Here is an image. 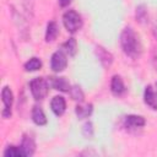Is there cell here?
<instances>
[{
  "mask_svg": "<svg viewBox=\"0 0 157 157\" xmlns=\"http://www.w3.org/2000/svg\"><path fill=\"white\" fill-rule=\"evenodd\" d=\"M120 45L123 52L132 59L139 58L142 53L141 40L131 27H126L123 29L120 34Z\"/></svg>",
  "mask_w": 157,
  "mask_h": 157,
  "instance_id": "cell-1",
  "label": "cell"
},
{
  "mask_svg": "<svg viewBox=\"0 0 157 157\" xmlns=\"http://www.w3.org/2000/svg\"><path fill=\"white\" fill-rule=\"evenodd\" d=\"M63 23L67 32L75 33L82 27V18L75 10H69L63 15Z\"/></svg>",
  "mask_w": 157,
  "mask_h": 157,
  "instance_id": "cell-2",
  "label": "cell"
},
{
  "mask_svg": "<svg viewBox=\"0 0 157 157\" xmlns=\"http://www.w3.org/2000/svg\"><path fill=\"white\" fill-rule=\"evenodd\" d=\"M29 88L33 98L36 101H40L48 94L49 82L43 77H36L29 82Z\"/></svg>",
  "mask_w": 157,
  "mask_h": 157,
  "instance_id": "cell-3",
  "label": "cell"
},
{
  "mask_svg": "<svg viewBox=\"0 0 157 157\" xmlns=\"http://www.w3.org/2000/svg\"><path fill=\"white\" fill-rule=\"evenodd\" d=\"M67 66V58L63 50H56L50 59V67L54 72H61Z\"/></svg>",
  "mask_w": 157,
  "mask_h": 157,
  "instance_id": "cell-4",
  "label": "cell"
},
{
  "mask_svg": "<svg viewBox=\"0 0 157 157\" xmlns=\"http://www.w3.org/2000/svg\"><path fill=\"white\" fill-rule=\"evenodd\" d=\"M1 99H2V104H4V109H2V117L5 119L11 117V107L13 103V94L10 90V87L5 86L1 91Z\"/></svg>",
  "mask_w": 157,
  "mask_h": 157,
  "instance_id": "cell-5",
  "label": "cell"
},
{
  "mask_svg": "<svg viewBox=\"0 0 157 157\" xmlns=\"http://www.w3.org/2000/svg\"><path fill=\"white\" fill-rule=\"evenodd\" d=\"M50 108L53 110V113L56 115V117H60L64 114L65 109H66V102H65V98L63 96H55L52 102H50Z\"/></svg>",
  "mask_w": 157,
  "mask_h": 157,
  "instance_id": "cell-6",
  "label": "cell"
},
{
  "mask_svg": "<svg viewBox=\"0 0 157 157\" xmlns=\"http://www.w3.org/2000/svg\"><path fill=\"white\" fill-rule=\"evenodd\" d=\"M144 101H145V103H146L150 108L157 110V94H156V92H155V90L152 88L151 85L146 86V88H145V92H144Z\"/></svg>",
  "mask_w": 157,
  "mask_h": 157,
  "instance_id": "cell-7",
  "label": "cell"
},
{
  "mask_svg": "<svg viewBox=\"0 0 157 157\" xmlns=\"http://www.w3.org/2000/svg\"><path fill=\"white\" fill-rule=\"evenodd\" d=\"M145 119L141 115H135V114H130L128 117H125L124 119V125L129 129H136V128H142L145 125Z\"/></svg>",
  "mask_w": 157,
  "mask_h": 157,
  "instance_id": "cell-8",
  "label": "cell"
},
{
  "mask_svg": "<svg viewBox=\"0 0 157 157\" xmlns=\"http://www.w3.org/2000/svg\"><path fill=\"white\" fill-rule=\"evenodd\" d=\"M110 91L114 96H121L125 92V85L119 75H114L110 81Z\"/></svg>",
  "mask_w": 157,
  "mask_h": 157,
  "instance_id": "cell-9",
  "label": "cell"
},
{
  "mask_svg": "<svg viewBox=\"0 0 157 157\" xmlns=\"http://www.w3.org/2000/svg\"><path fill=\"white\" fill-rule=\"evenodd\" d=\"M96 54H97L99 61L102 63V65L104 67H109L112 65V63H113V55L108 50H105L103 47H101V45L96 47Z\"/></svg>",
  "mask_w": 157,
  "mask_h": 157,
  "instance_id": "cell-10",
  "label": "cell"
},
{
  "mask_svg": "<svg viewBox=\"0 0 157 157\" xmlns=\"http://www.w3.org/2000/svg\"><path fill=\"white\" fill-rule=\"evenodd\" d=\"M50 86L60 92H69L71 88L69 81L65 77H50Z\"/></svg>",
  "mask_w": 157,
  "mask_h": 157,
  "instance_id": "cell-11",
  "label": "cell"
},
{
  "mask_svg": "<svg viewBox=\"0 0 157 157\" xmlns=\"http://www.w3.org/2000/svg\"><path fill=\"white\" fill-rule=\"evenodd\" d=\"M92 110H93V105L91 103H82L80 102L76 108H75V113L77 115L78 119H85V118H88L91 114H92Z\"/></svg>",
  "mask_w": 157,
  "mask_h": 157,
  "instance_id": "cell-12",
  "label": "cell"
},
{
  "mask_svg": "<svg viewBox=\"0 0 157 157\" xmlns=\"http://www.w3.org/2000/svg\"><path fill=\"white\" fill-rule=\"evenodd\" d=\"M21 148H22V151L25 152V156H32V155L34 153V150H36L34 140H33L31 136L25 135L23 139H22Z\"/></svg>",
  "mask_w": 157,
  "mask_h": 157,
  "instance_id": "cell-13",
  "label": "cell"
},
{
  "mask_svg": "<svg viewBox=\"0 0 157 157\" xmlns=\"http://www.w3.org/2000/svg\"><path fill=\"white\" fill-rule=\"evenodd\" d=\"M32 120L34 121V124L42 126V125H45L47 124V118H45V114L43 112V109L38 105H34L33 109H32Z\"/></svg>",
  "mask_w": 157,
  "mask_h": 157,
  "instance_id": "cell-14",
  "label": "cell"
},
{
  "mask_svg": "<svg viewBox=\"0 0 157 157\" xmlns=\"http://www.w3.org/2000/svg\"><path fill=\"white\" fill-rule=\"evenodd\" d=\"M58 33H59V28H58V25L55 21H50L48 25H47V31H45V40L49 43V42H53L56 37H58Z\"/></svg>",
  "mask_w": 157,
  "mask_h": 157,
  "instance_id": "cell-15",
  "label": "cell"
},
{
  "mask_svg": "<svg viewBox=\"0 0 157 157\" xmlns=\"http://www.w3.org/2000/svg\"><path fill=\"white\" fill-rule=\"evenodd\" d=\"M63 48L65 49V52L70 55V56H74L77 52V43H76V39L75 38H69L64 44H63Z\"/></svg>",
  "mask_w": 157,
  "mask_h": 157,
  "instance_id": "cell-16",
  "label": "cell"
},
{
  "mask_svg": "<svg viewBox=\"0 0 157 157\" xmlns=\"http://www.w3.org/2000/svg\"><path fill=\"white\" fill-rule=\"evenodd\" d=\"M4 156L5 157H23L25 156V152L22 151L21 146H9L5 151H4Z\"/></svg>",
  "mask_w": 157,
  "mask_h": 157,
  "instance_id": "cell-17",
  "label": "cell"
},
{
  "mask_svg": "<svg viewBox=\"0 0 157 157\" xmlns=\"http://www.w3.org/2000/svg\"><path fill=\"white\" fill-rule=\"evenodd\" d=\"M42 67V61L38 58H31L26 64H25V70L26 71H37Z\"/></svg>",
  "mask_w": 157,
  "mask_h": 157,
  "instance_id": "cell-18",
  "label": "cell"
},
{
  "mask_svg": "<svg viewBox=\"0 0 157 157\" xmlns=\"http://www.w3.org/2000/svg\"><path fill=\"white\" fill-rule=\"evenodd\" d=\"M69 92H70V96H71V98L74 101H76V102H83L85 94H83V92H82V90H81L80 86H72Z\"/></svg>",
  "mask_w": 157,
  "mask_h": 157,
  "instance_id": "cell-19",
  "label": "cell"
},
{
  "mask_svg": "<svg viewBox=\"0 0 157 157\" xmlns=\"http://www.w3.org/2000/svg\"><path fill=\"white\" fill-rule=\"evenodd\" d=\"M136 20L140 23H144L147 21V10L144 5H140L136 7Z\"/></svg>",
  "mask_w": 157,
  "mask_h": 157,
  "instance_id": "cell-20",
  "label": "cell"
},
{
  "mask_svg": "<svg viewBox=\"0 0 157 157\" xmlns=\"http://www.w3.org/2000/svg\"><path fill=\"white\" fill-rule=\"evenodd\" d=\"M82 134H83V136L87 137V139H91V137H92V135H93V125H92L91 121L85 123V125H83V128H82Z\"/></svg>",
  "mask_w": 157,
  "mask_h": 157,
  "instance_id": "cell-21",
  "label": "cell"
},
{
  "mask_svg": "<svg viewBox=\"0 0 157 157\" xmlns=\"http://www.w3.org/2000/svg\"><path fill=\"white\" fill-rule=\"evenodd\" d=\"M71 1H72V0H59V4H60V6L65 7V6L70 5V2H71Z\"/></svg>",
  "mask_w": 157,
  "mask_h": 157,
  "instance_id": "cell-22",
  "label": "cell"
},
{
  "mask_svg": "<svg viewBox=\"0 0 157 157\" xmlns=\"http://www.w3.org/2000/svg\"><path fill=\"white\" fill-rule=\"evenodd\" d=\"M153 65H155V67H156V70H157V55L153 58Z\"/></svg>",
  "mask_w": 157,
  "mask_h": 157,
  "instance_id": "cell-23",
  "label": "cell"
},
{
  "mask_svg": "<svg viewBox=\"0 0 157 157\" xmlns=\"http://www.w3.org/2000/svg\"><path fill=\"white\" fill-rule=\"evenodd\" d=\"M153 34H155V37L157 38V26H155V28H153Z\"/></svg>",
  "mask_w": 157,
  "mask_h": 157,
  "instance_id": "cell-24",
  "label": "cell"
},
{
  "mask_svg": "<svg viewBox=\"0 0 157 157\" xmlns=\"http://www.w3.org/2000/svg\"><path fill=\"white\" fill-rule=\"evenodd\" d=\"M156 86H157V85H156Z\"/></svg>",
  "mask_w": 157,
  "mask_h": 157,
  "instance_id": "cell-25",
  "label": "cell"
}]
</instances>
